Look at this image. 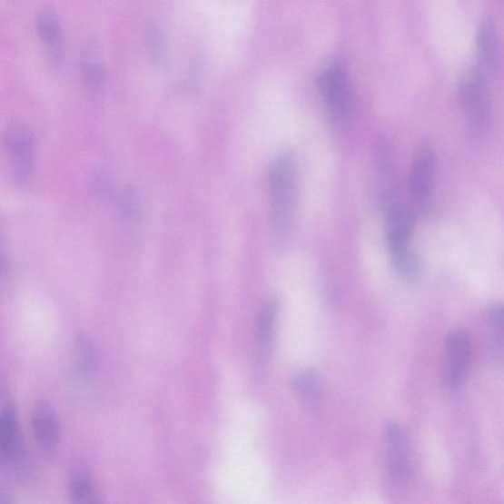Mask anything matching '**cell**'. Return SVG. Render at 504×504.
Masks as SVG:
<instances>
[{"label": "cell", "mask_w": 504, "mask_h": 504, "mask_svg": "<svg viewBox=\"0 0 504 504\" xmlns=\"http://www.w3.org/2000/svg\"><path fill=\"white\" fill-rule=\"evenodd\" d=\"M477 46L479 68L486 75L496 72L499 58V41L495 22L486 19L478 30Z\"/></svg>", "instance_id": "13"}, {"label": "cell", "mask_w": 504, "mask_h": 504, "mask_svg": "<svg viewBox=\"0 0 504 504\" xmlns=\"http://www.w3.org/2000/svg\"><path fill=\"white\" fill-rule=\"evenodd\" d=\"M70 499L77 504L98 503L95 482L86 468L77 467L70 472L67 483Z\"/></svg>", "instance_id": "16"}, {"label": "cell", "mask_w": 504, "mask_h": 504, "mask_svg": "<svg viewBox=\"0 0 504 504\" xmlns=\"http://www.w3.org/2000/svg\"><path fill=\"white\" fill-rule=\"evenodd\" d=\"M278 311V301H269L264 304L260 313L259 327H257V331H259L261 346L264 351L272 344Z\"/></svg>", "instance_id": "21"}, {"label": "cell", "mask_w": 504, "mask_h": 504, "mask_svg": "<svg viewBox=\"0 0 504 504\" xmlns=\"http://www.w3.org/2000/svg\"><path fill=\"white\" fill-rule=\"evenodd\" d=\"M120 214L126 225L134 226L143 217V206L140 196L133 185L124 190L120 199Z\"/></svg>", "instance_id": "20"}, {"label": "cell", "mask_w": 504, "mask_h": 504, "mask_svg": "<svg viewBox=\"0 0 504 504\" xmlns=\"http://www.w3.org/2000/svg\"><path fill=\"white\" fill-rule=\"evenodd\" d=\"M437 168L436 151L427 144L420 146L413 158L409 189L415 201L421 205L429 202L435 184Z\"/></svg>", "instance_id": "8"}, {"label": "cell", "mask_w": 504, "mask_h": 504, "mask_svg": "<svg viewBox=\"0 0 504 504\" xmlns=\"http://www.w3.org/2000/svg\"><path fill=\"white\" fill-rule=\"evenodd\" d=\"M390 262L394 274L403 283L414 285L423 277L424 267L418 254L412 250L403 248L390 252Z\"/></svg>", "instance_id": "15"}, {"label": "cell", "mask_w": 504, "mask_h": 504, "mask_svg": "<svg viewBox=\"0 0 504 504\" xmlns=\"http://www.w3.org/2000/svg\"><path fill=\"white\" fill-rule=\"evenodd\" d=\"M5 145L13 166L14 178L25 184L31 173L34 142L26 127L19 124L10 126L5 134Z\"/></svg>", "instance_id": "10"}, {"label": "cell", "mask_w": 504, "mask_h": 504, "mask_svg": "<svg viewBox=\"0 0 504 504\" xmlns=\"http://www.w3.org/2000/svg\"><path fill=\"white\" fill-rule=\"evenodd\" d=\"M316 84L331 123L338 131L349 130L354 122L356 105L345 63L334 60L328 64Z\"/></svg>", "instance_id": "3"}, {"label": "cell", "mask_w": 504, "mask_h": 504, "mask_svg": "<svg viewBox=\"0 0 504 504\" xmlns=\"http://www.w3.org/2000/svg\"><path fill=\"white\" fill-rule=\"evenodd\" d=\"M14 496L10 492L3 488H0V504L14 503Z\"/></svg>", "instance_id": "24"}, {"label": "cell", "mask_w": 504, "mask_h": 504, "mask_svg": "<svg viewBox=\"0 0 504 504\" xmlns=\"http://www.w3.org/2000/svg\"><path fill=\"white\" fill-rule=\"evenodd\" d=\"M385 238L390 252L409 246L413 232L416 216L411 210L400 204L386 210Z\"/></svg>", "instance_id": "11"}, {"label": "cell", "mask_w": 504, "mask_h": 504, "mask_svg": "<svg viewBox=\"0 0 504 504\" xmlns=\"http://www.w3.org/2000/svg\"><path fill=\"white\" fill-rule=\"evenodd\" d=\"M292 389L299 400L311 410H320L322 403V393L318 374L311 371L297 373L291 381Z\"/></svg>", "instance_id": "18"}, {"label": "cell", "mask_w": 504, "mask_h": 504, "mask_svg": "<svg viewBox=\"0 0 504 504\" xmlns=\"http://www.w3.org/2000/svg\"><path fill=\"white\" fill-rule=\"evenodd\" d=\"M10 262L6 253L5 245L2 239H0V278L7 277L10 273Z\"/></svg>", "instance_id": "23"}, {"label": "cell", "mask_w": 504, "mask_h": 504, "mask_svg": "<svg viewBox=\"0 0 504 504\" xmlns=\"http://www.w3.org/2000/svg\"><path fill=\"white\" fill-rule=\"evenodd\" d=\"M145 40L152 62L159 67H165L168 63L167 46L163 33L154 21L149 22L146 26Z\"/></svg>", "instance_id": "19"}, {"label": "cell", "mask_w": 504, "mask_h": 504, "mask_svg": "<svg viewBox=\"0 0 504 504\" xmlns=\"http://www.w3.org/2000/svg\"><path fill=\"white\" fill-rule=\"evenodd\" d=\"M271 187L272 224L280 242H286L294 226L298 202L297 160L290 150L277 156L269 170Z\"/></svg>", "instance_id": "1"}, {"label": "cell", "mask_w": 504, "mask_h": 504, "mask_svg": "<svg viewBox=\"0 0 504 504\" xmlns=\"http://www.w3.org/2000/svg\"><path fill=\"white\" fill-rule=\"evenodd\" d=\"M35 439L45 456L54 457L60 450L61 424L57 413L48 401H38L31 413Z\"/></svg>", "instance_id": "9"}, {"label": "cell", "mask_w": 504, "mask_h": 504, "mask_svg": "<svg viewBox=\"0 0 504 504\" xmlns=\"http://www.w3.org/2000/svg\"><path fill=\"white\" fill-rule=\"evenodd\" d=\"M489 324L495 333V347L502 353L503 346V306L496 302L490 304L487 311Z\"/></svg>", "instance_id": "22"}, {"label": "cell", "mask_w": 504, "mask_h": 504, "mask_svg": "<svg viewBox=\"0 0 504 504\" xmlns=\"http://www.w3.org/2000/svg\"><path fill=\"white\" fill-rule=\"evenodd\" d=\"M80 63L82 74L88 88L93 92L101 91L105 84V72L95 43L89 42L84 46Z\"/></svg>", "instance_id": "17"}, {"label": "cell", "mask_w": 504, "mask_h": 504, "mask_svg": "<svg viewBox=\"0 0 504 504\" xmlns=\"http://www.w3.org/2000/svg\"><path fill=\"white\" fill-rule=\"evenodd\" d=\"M76 378L84 385H90L97 379L98 358L95 346L84 333L76 336L74 341Z\"/></svg>", "instance_id": "14"}, {"label": "cell", "mask_w": 504, "mask_h": 504, "mask_svg": "<svg viewBox=\"0 0 504 504\" xmlns=\"http://www.w3.org/2000/svg\"><path fill=\"white\" fill-rule=\"evenodd\" d=\"M384 437L390 454V482L404 485L414 476V465L410 455L409 440L404 430L394 421L384 425Z\"/></svg>", "instance_id": "7"}, {"label": "cell", "mask_w": 504, "mask_h": 504, "mask_svg": "<svg viewBox=\"0 0 504 504\" xmlns=\"http://www.w3.org/2000/svg\"><path fill=\"white\" fill-rule=\"evenodd\" d=\"M460 100L470 131L474 135L484 134L490 123L491 107L487 75L479 66L469 69L462 77Z\"/></svg>", "instance_id": "4"}, {"label": "cell", "mask_w": 504, "mask_h": 504, "mask_svg": "<svg viewBox=\"0 0 504 504\" xmlns=\"http://www.w3.org/2000/svg\"><path fill=\"white\" fill-rule=\"evenodd\" d=\"M0 471L25 479L33 472V464L19 427L15 405L4 381H0Z\"/></svg>", "instance_id": "2"}, {"label": "cell", "mask_w": 504, "mask_h": 504, "mask_svg": "<svg viewBox=\"0 0 504 504\" xmlns=\"http://www.w3.org/2000/svg\"><path fill=\"white\" fill-rule=\"evenodd\" d=\"M444 349L441 383L444 389L455 391L462 385L471 365V337L465 331H453L445 339Z\"/></svg>", "instance_id": "6"}, {"label": "cell", "mask_w": 504, "mask_h": 504, "mask_svg": "<svg viewBox=\"0 0 504 504\" xmlns=\"http://www.w3.org/2000/svg\"><path fill=\"white\" fill-rule=\"evenodd\" d=\"M37 26L50 63L54 67L60 66L64 57L63 34L60 21L52 9L46 8L41 11Z\"/></svg>", "instance_id": "12"}, {"label": "cell", "mask_w": 504, "mask_h": 504, "mask_svg": "<svg viewBox=\"0 0 504 504\" xmlns=\"http://www.w3.org/2000/svg\"><path fill=\"white\" fill-rule=\"evenodd\" d=\"M374 163V203L383 211L397 205L400 195V181H398L395 161L392 151L383 139L378 140L373 148Z\"/></svg>", "instance_id": "5"}]
</instances>
